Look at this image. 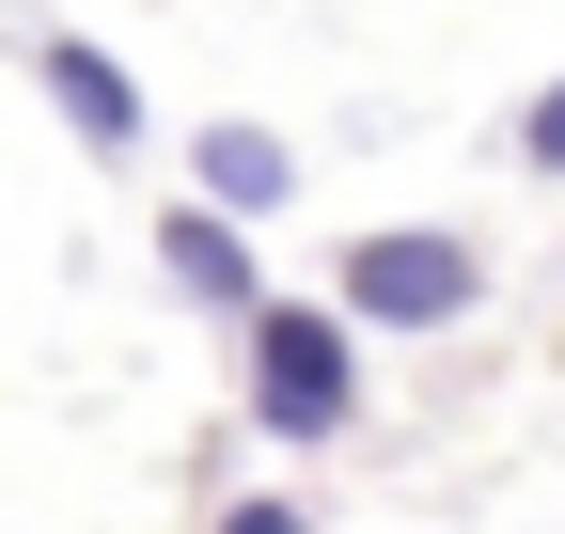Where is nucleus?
<instances>
[{
	"label": "nucleus",
	"mask_w": 565,
	"mask_h": 534,
	"mask_svg": "<svg viewBox=\"0 0 565 534\" xmlns=\"http://www.w3.org/2000/svg\"><path fill=\"white\" fill-rule=\"evenodd\" d=\"M158 267H173V299H204V314H267V267H252V221H221V205H173L158 221Z\"/></svg>",
	"instance_id": "7ed1b4c3"
},
{
	"label": "nucleus",
	"mask_w": 565,
	"mask_h": 534,
	"mask_svg": "<svg viewBox=\"0 0 565 534\" xmlns=\"http://www.w3.org/2000/svg\"><path fill=\"white\" fill-rule=\"evenodd\" d=\"M252 425L299 440V456L362 425V314L345 299H267L252 314Z\"/></svg>",
	"instance_id": "f257e3e1"
},
{
	"label": "nucleus",
	"mask_w": 565,
	"mask_h": 534,
	"mask_svg": "<svg viewBox=\"0 0 565 534\" xmlns=\"http://www.w3.org/2000/svg\"><path fill=\"white\" fill-rule=\"evenodd\" d=\"M189 173H204V205H221V221L299 205V142H282V126H189Z\"/></svg>",
	"instance_id": "20e7f679"
},
{
	"label": "nucleus",
	"mask_w": 565,
	"mask_h": 534,
	"mask_svg": "<svg viewBox=\"0 0 565 534\" xmlns=\"http://www.w3.org/2000/svg\"><path fill=\"white\" fill-rule=\"evenodd\" d=\"M32 79L79 110V142H95V158H126V142H141V79H126L95 32H47V47H32Z\"/></svg>",
	"instance_id": "39448f33"
},
{
	"label": "nucleus",
	"mask_w": 565,
	"mask_h": 534,
	"mask_svg": "<svg viewBox=\"0 0 565 534\" xmlns=\"http://www.w3.org/2000/svg\"><path fill=\"white\" fill-rule=\"evenodd\" d=\"M519 158H534V173H565V79H550V95L519 110Z\"/></svg>",
	"instance_id": "423d86ee"
},
{
	"label": "nucleus",
	"mask_w": 565,
	"mask_h": 534,
	"mask_svg": "<svg viewBox=\"0 0 565 534\" xmlns=\"http://www.w3.org/2000/svg\"><path fill=\"white\" fill-rule=\"evenodd\" d=\"M345 314H362V330H471L487 314V252L440 236V221L345 236Z\"/></svg>",
	"instance_id": "f03ea898"
},
{
	"label": "nucleus",
	"mask_w": 565,
	"mask_h": 534,
	"mask_svg": "<svg viewBox=\"0 0 565 534\" xmlns=\"http://www.w3.org/2000/svg\"><path fill=\"white\" fill-rule=\"evenodd\" d=\"M221 534H315L299 503H221Z\"/></svg>",
	"instance_id": "0eeeda50"
}]
</instances>
